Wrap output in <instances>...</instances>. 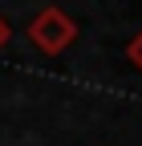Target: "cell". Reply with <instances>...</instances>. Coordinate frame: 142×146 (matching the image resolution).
Listing matches in <instances>:
<instances>
[{
	"mask_svg": "<svg viewBox=\"0 0 142 146\" xmlns=\"http://www.w3.org/2000/svg\"><path fill=\"white\" fill-rule=\"evenodd\" d=\"M29 41L37 45L41 53H65L69 45L77 41V25H73V16H69L65 8L45 4V8L29 21Z\"/></svg>",
	"mask_w": 142,
	"mask_h": 146,
	"instance_id": "obj_1",
	"label": "cell"
},
{
	"mask_svg": "<svg viewBox=\"0 0 142 146\" xmlns=\"http://www.w3.org/2000/svg\"><path fill=\"white\" fill-rule=\"evenodd\" d=\"M126 57H130V61H134V65L142 69V33L134 36V41H130V49H126Z\"/></svg>",
	"mask_w": 142,
	"mask_h": 146,
	"instance_id": "obj_2",
	"label": "cell"
},
{
	"mask_svg": "<svg viewBox=\"0 0 142 146\" xmlns=\"http://www.w3.org/2000/svg\"><path fill=\"white\" fill-rule=\"evenodd\" d=\"M12 41V29H8V21H4V16H0V49H4Z\"/></svg>",
	"mask_w": 142,
	"mask_h": 146,
	"instance_id": "obj_3",
	"label": "cell"
}]
</instances>
